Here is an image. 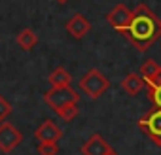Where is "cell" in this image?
<instances>
[{
  "label": "cell",
  "instance_id": "obj_1",
  "mask_svg": "<svg viewBox=\"0 0 161 155\" xmlns=\"http://www.w3.org/2000/svg\"><path fill=\"white\" fill-rule=\"evenodd\" d=\"M123 34L129 38V42L133 44V47L136 51L144 53L159 40V36H161V19L146 4H138L133 10L131 23H129V27Z\"/></svg>",
  "mask_w": 161,
  "mask_h": 155
},
{
  "label": "cell",
  "instance_id": "obj_2",
  "mask_svg": "<svg viewBox=\"0 0 161 155\" xmlns=\"http://www.w3.org/2000/svg\"><path fill=\"white\" fill-rule=\"evenodd\" d=\"M44 102L53 110V112H61L63 108L70 106V104H78L80 102V95L76 89H72L70 85H61V87H53L49 91L44 93Z\"/></svg>",
  "mask_w": 161,
  "mask_h": 155
},
{
  "label": "cell",
  "instance_id": "obj_3",
  "mask_svg": "<svg viewBox=\"0 0 161 155\" xmlns=\"http://www.w3.org/2000/svg\"><path fill=\"white\" fill-rule=\"evenodd\" d=\"M80 89H82L89 99H99L110 89V80L97 68H91L82 80H80Z\"/></svg>",
  "mask_w": 161,
  "mask_h": 155
},
{
  "label": "cell",
  "instance_id": "obj_4",
  "mask_svg": "<svg viewBox=\"0 0 161 155\" xmlns=\"http://www.w3.org/2000/svg\"><path fill=\"white\" fill-rule=\"evenodd\" d=\"M140 131L155 144L161 147V110L155 108L152 112H148L140 121H138Z\"/></svg>",
  "mask_w": 161,
  "mask_h": 155
},
{
  "label": "cell",
  "instance_id": "obj_5",
  "mask_svg": "<svg viewBox=\"0 0 161 155\" xmlns=\"http://www.w3.org/2000/svg\"><path fill=\"white\" fill-rule=\"evenodd\" d=\"M21 142H23V134H21L19 129H15L8 121L0 123V151L2 153H12Z\"/></svg>",
  "mask_w": 161,
  "mask_h": 155
},
{
  "label": "cell",
  "instance_id": "obj_6",
  "mask_svg": "<svg viewBox=\"0 0 161 155\" xmlns=\"http://www.w3.org/2000/svg\"><path fill=\"white\" fill-rule=\"evenodd\" d=\"M131 17H133V10H129L125 4H116L110 10V13L106 15V21L114 27V30L125 32L129 23H131Z\"/></svg>",
  "mask_w": 161,
  "mask_h": 155
},
{
  "label": "cell",
  "instance_id": "obj_7",
  "mask_svg": "<svg viewBox=\"0 0 161 155\" xmlns=\"http://www.w3.org/2000/svg\"><path fill=\"white\" fill-rule=\"evenodd\" d=\"M112 149V146L101 136V134H91L80 147L84 155H108V151Z\"/></svg>",
  "mask_w": 161,
  "mask_h": 155
},
{
  "label": "cell",
  "instance_id": "obj_8",
  "mask_svg": "<svg viewBox=\"0 0 161 155\" xmlns=\"http://www.w3.org/2000/svg\"><path fill=\"white\" fill-rule=\"evenodd\" d=\"M64 29H66V32H68L72 38L82 40V38H84V36L91 30V23H89L84 15L76 13V15H72V17L68 19V23L64 25Z\"/></svg>",
  "mask_w": 161,
  "mask_h": 155
},
{
  "label": "cell",
  "instance_id": "obj_9",
  "mask_svg": "<svg viewBox=\"0 0 161 155\" xmlns=\"http://www.w3.org/2000/svg\"><path fill=\"white\" fill-rule=\"evenodd\" d=\"M34 138L38 142H57L63 138V131L51 121V119H46L36 131H34Z\"/></svg>",
  "mask_w": 161,
  "mask_h": 155
},
{
  "label": "cell",
  "instance_id": "obj_10",
  "mask_svg": "<svg viewBox=\"0 0 161 155\" xmlns=\"http://www.w3.org/2000/svg\"><path fill=\"white\" fill-rule=\"evenodd\" d=\"M144 85H146V82H144V78L140 74H127L125 80L121 82V89L131 97H136L144 89Z\"/></svg>",
  "mask_w": 161,
  "mask_h": 155
},
{
  "label": "cell",
  "instance_id": "obj_11",
  "mask_svg": "<svg viewBox=\"0 0 161 155\" xmlns=\"http://www.w3.org/2000/svg\"><path fill=\"white\" fill-rule=\"evenodd\" d=\"M17 44H19L21 49L31 51V49L38 44V36H36V32H34L32 29H21L19 34H17Z\"/></svg>",
  "mask_w": 161,
  "mask_h": 155
},
{
  "label": "cell",
  "instance_id": "obj_12",
  "mask_svg": "<svg viewBox=\"0 0 161 155\" xmlns=\"http://www.w3.org/2000/svg\"><path fill=\"white\" fill-rule=\"evenodd\" d=\"M47 80H49V83H51L53 87H61V85H70L72 76L68 74V70H66V68L59 66V68H55V70L49 74Z\"/></svg>",
  "mask_w": 161,
  "mask_h": 155
},
{
  "label": "cell",
  "instance_id": "obj_13",
  "mask_svg": "<svg viewBox=\"0 0 161 155\" xmlns=\"http://www.w3.org/2000/svg\"><path fill=\"white\" fill-rule=\"evenodd\" d=\"M159 68H161V66H159L155 61L148 59V61H144V62H142V66H140L138 74L144 78V82H146V83H150V82H152V78L157 74V70H159Z\"/></svg>",
  "mask_w": 161,
  "mask_h": 155
},
{
  "label": "cell",
  "instance_id": "obj_14",
  "mask_svg": "<svg viewBox=\"0 0 161 155\" xmlns=\"http://www.w3.org/2000/svg\"><path fill=\"white\" fill-rule=\"evenodd\" d=\"M36 149H38V155H57L59 153L57 142H38Z\"/></svg>",
  "mask_w": 161,
  "mask_h": 155
},
{
  "label": "cell",
  "instance_id": "obj_15",
  "mask_svg": "<svg viewBox=\"0 0 161 155\" xmlns=\"http://www.w3.org/2000/svg\"><path fill=\"white\" fill-rule=\"evenodd\" d=\"M148 99L155 108L161 110V85H148Z\"/></svg>",
  "mask_w": 161,
  "mask_h": 155
},
{
  "label": "cell",
  "instance_id": "obj_16",
  "mask_svg": "<svg viewBox=\"0 0 161 155\" xmlns=\"http://www.w3.org/2000/svg\"><path fill=\"white\" fill-rule=\"evenodd\" d=\"M59 115H61V119H64V121L76 119V115H78V104H70V106L63 108V110L59 112Z\"/></svg>",
  "mask_w": 161,
  "mask_h": 155
},
{
  "label": "cell",
  "instance_id": "obj_17",
  "mask_svg": "<svg viewBox=\"0 0 161 155\" xmlns=\"http://www.w3.org/2000/svg\"><path fill=\"white\" fill-rule=\"evenodd\" d=\"M10 114H12V104H10L2 95H0V123H2Z\"/></svg>",
  "mask_w": 161,
  "mask_h": 155
},
{
  "label": "cell",
  "instance_id": "obj_18",
  "mask_svg": "<svg viewBox=\"0 0 161 155\" xmlns=\"http://www.w3.org/2000/svg\"><path fill=\"white\" fill-rule=\"evenodd\" d=\"M148 85H161V68L157 70V74L152 78V82H150Z\"/></svg>",
  "mask_w": 161,
  "mask_h": 155
},
{
  "label": "cell",
  "instance_id": "obj_19",
  "mask_svg": "<svg viewBox=\"0 0 161 155\" xmlns=\"http://www.w3.org/2000/svg\"><path fill=\"white\" fill-rule=\"evenodd\" d=\"M55 2H59V4H66L68 0H55Z\"/></svg>",
  "mask_w": 161,
  "mask_h": 155
},
{
  "label": "cell",
  "instance_id": "obj_20",
  "mask_svg": "<svg viewBox=\"0 0 161 155\" xmlns=\"http://www.w3.org/2000/svg\"><path fill=\"white\" fill-rule=\"evenodd\" d=\"M108 155H118V153H116L114 149H110V151H108Z\"/></svg>",
  "mask_w": 161,
  "mask_h": 155
}]
</instances>
